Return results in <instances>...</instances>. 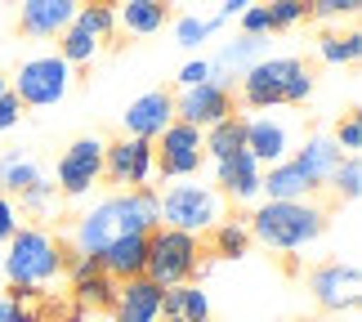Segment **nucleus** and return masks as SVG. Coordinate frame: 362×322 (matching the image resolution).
<instances>
[{
    "label": "nucleus",
    "mask_w": 362,
    "mask_h": 322,
    "mask_svg": "<svg viewBox=\"0 0 362 322\" xmlns=\"http://www.w3.org/2000/svg\"><path fill=\"white\" fill-rule=\"evenodd\" d=\"M246 125V152L255 157L259 166H277V161H291V152L300 144V121L286 117V112H250L242 117Z\"/></svg>",
    "instance_id": "11"
},
{
    "label": "nucleus",
    "mask_w": 362,
    "mask_h": 322,
    "mask_svg": "<svg viewBox=\"0 0 362 322\" xmlns=\"http://www.w3.org/2000/svg\"><path fill=\"white\" fill-rule=\"evenodd\" d=\"M340 144V152L344 157H358V148H362V117L358 112H344L340 117V125H336V134H331Z\"/></svg>",
    "instance_id": "33"
},
{
    "label": "nucleus",
    "mask_w": 362,
    "mask_h": 322,
    "mask_svg": "<svg viewBox=\"0 0 362 322\" xmlns=\"http://www.w3.org/2000/svg\"><path fill=\"white\" fill-rule=\"evenodd\" d=\"M246 229H250V242H259L264 251L296 255V251L313 246L327 233V211L313 197L309 202H259L246 215Z\"/></svg>",
    "instance_id": "3"
},
{
    "label": "nucleus",
    "mask_w": 362,
    "mask_h": 322,
    "mask_svg": "<svg viewBox=\"0 0 362 322\" xmlns=\"http://www.w3.org/2000/svg\"><path fill=\"white\" fill-rule=\"evenodd\" d=\"M291 161L300 166V175L313 184V192L317 188H327L331 184V175L340 171V161H344V152H340V144L331 134H322V130H313V134H304L300 144H296V152H291Z\"/></svg>",
    "instance_id": "19"
},
{
    "label": "nucleus",
    "mask_w": 362,
    "mask_h": 322,
    "mask_svg": "<svg viewBox=\"0 0 362 322\" xmlns=\"http://www.w3.org/2000/svg\"><path fill=\"white\" fill-rule=\"evenodd\" d=\"M117 32L125 36H157L170 23V0H117Z\"/></svg>",
    "instance_id": "22"
},
{
    "label": "nucleus",
    "mask_w": 362,
    "mask_h": 322,
    "mask_svg": "<svg viewBox=\"0 0 362 322\" xmlns=\"http://www.w3.org/2000/svg\"><path fill=\"white\" fill-rule=\"evenodd\" d=\"M264 13H269V32H291L309 18V0H269Z\"/></svg>",
    "instance_id": "30"
},
{
    "label": "nucleus",
    "mask_w": 362,
    "mask_h": 322,
    "mask_svg": "<svg viewBox=\"0 0 362 322\" xmlns=\"http://www.w3.org/2000/svg\"><path fill=\"white\" fill-rule=\"evenodd\" d=\"M86 0H13L18 9V32L32 40H59L67 27H72L76 9Z\"/></svg>",
    "instance_id": "16"
},
{
    "label": "nucleus",
    "mask_w": 362,
    "mask_h": 322,
    "mask_svg": "<svg viewBox=\"0 0 362 322\" xmlns=\"http://www.w3.org/2000/svg\"><path fill=\"white\" fill-rule=\"evenodd\" d=\"M72 81H76V72L59 59V50H40V54H27V59L13 67L9 94L23 108H54L72 94Z\"/></svg>",
    "instance_id": "6"
},
{
    "label": "nucleus",
    "mask_w": 362,
    "mask_h": 322,
    "mask_svg": "<svg viewBox=\"0 0 362 322\" xmlns=\"http://www.w3.org/2000/svg\"><path fill=\"white\" fill-rule=\"evenodd\" d=\"M63 273H67V282H72V300L81 304V309H90V314L112 309L121 282L99 269V255H67Z\"/></svg>",
    "instance_id": "15"
},
{
    "label": "nucleus",
    "mask_w": 362,
    "mask_h": 322,
    "mask_svg": "<svg viewBox=\"0 0 362 322\" xmlns=\"http://www.w3.org/2000/svg\"><path fill=\"white\" fill-rule=\"evenodd\" d=\"M103 179L117 184V192H134V188H152L157 179V152L148 139H107L103 148Z\"/></svg>",
    "instance_id": "10"
},
{
    "label": "nucleus",
    "mask_w": 362,
    "mask_h": 322,
    "mask_svg": "<svg viewBox=\"0 0 362 322\" xmlns=\"http://www.w3.org/2000/svg\"><path fill=\"white\" fill-rule=\"evenodd\" d=\"M161 322H184V318H161Z\"/></svg>",
    "instance_id": "43"
},
{
    "label": "nucleus",
    "mask_w": 362,
    "mask_h": 322,
    "mask_svg": "<svg viewBox=\"0 0 362 322\" xmlns=\"http://www.w3.org/2000/svg\"><path fill=\"white\" fill-rule=\"evenodd\" d=\"M9 309H13V296H0V322L9 318Z\"/></svg>",
    "instance_id": "41"
},
{
    "label": "nucleus",
    "mask_w": 362,
    "mask_h": 322,
    "mask_svg": "<svg viewBox=\"0 0 362 322\" xmlns=\"http://www.w3.org/2000/svg\"><path fill=\"white\" fill-rule=\"evenodd\" d=\"M117 36V9L112 0H86V5L76 9L72 27L59 36V59L72 67H90L99 63V54L107 50V40Z\"/></svg>",
    "instance_id": "8"
},
{
    "label": "nucleus",
    "mask_w": 362,
    "mask_h": 322,
    "mask_svg": "<svg viewBox=\"0 0 362 322\" xmlns=\"http://www.w3.org/2000/svg\"><path fill=\"white\" fill-rule=\"evenodd\" d=\"M238 23H242V36H273V32H269V13H264V5L242 9Z\"/></svg>",
    "instance_id": "37"
},
{
    "label": "nucleus",
    "mask_w": 362,
    "mask_h": 322,
    "mask_svg": "<svg viewBox=\"0 0 362 322\" xmlns=\"http://www.w3.org/2000/svg\"><path fill=\"white\" fill-rule=\"evenodd\" d=\"M219 27H224V18L219 13H211V18H202V13H184V18L175 23V45L184 50H202L206 40H211Z\"/></svg>",
    "instance_id": "29"
},
{
    "label": "nucleus",
    "mask_w": 362,
    "mask_h": 322,
    "mask_svg": "<svg viewBox=\"0 0 362 322\" xmlns=\"http://www.w3.org/2000/svg\"><path fill=\"white\" fill-rule=\"evenodd\" d=\"M18 121H23V103L13 99V94H5V99H0V134H5V130H13Z\"/></svg>",
    "instance_id": "38"
},
{
    "label": "nucleus",
    "mask_w": 362,
    "mask_h": 322,
    "mask_svg": "<svg viewBox=\"0 0 362 322\" xmlns=\"http://www.w3.org/2000/svg\"><path fill=\"white\" fill-rule=\"evenodd\" d=\"M107 314L112 322H161V287L148 277H130L117 287V300Z\"/></svg>",
    "instance_id": "20"
},
{
    "label": "nucleus",
    "mask_w": 362,
    "mask_h": 322,
    "mask_svg": "<svg viewBox=\"0 0 362 322\" xmlns=\"http://www.w3.org/2000/svg\"><path fill=\"white\" fill-rule=\"evenodd\" d=\"M317 81L313 67L296 54H269L250 72L238 76V99L246 112H269V108H304L313 99Z\"/></svg>",
    "instance_id": "2"
},
{
    "label": "nucleus",
    "mask_w": 362,
    "mask_h": 322,
    "mask_svg": "<svg viewBox=\"0 0 362 322\" xmlns=\"http://www.w3.org/2000/svg\"><path fill=\"white\" fill-rule=\"evenodd\" d=\"M67 322H94L90 309H81V304H72V314H67Z\"/></svg>",
    "instance_id": "40"
},
{
    "label": "nucleus",
    "mask_w": 362,
    "mask_h": 322,
    "mask_svg": "<svg viewBox=\"0 0 362 322\" xmlns=\"http://www.w3.org/2000/svg\"><path fill=\"white\" fill-rule=\"evenodd\" d=\"M309 197H313V184L300 175L296 161H277L259 179V202H309Z\"/></svg>",
    "instance_id": "23"
},
{
    "label": "nucleus",
    "mask_w": 362,
    "mask_h": 322,
    "mask_svg": "<svg viewBox=\"0 0 362 322\" xmlns=\"http://www.w3.org/2000/svg\"><path fill=\"white\" fill-rule=\"evenodd\" d=\"M103 148H107L103 134H81V139H72V144L59 152V166H54V188H59L67 202L90 197V188L103 179Z\"/></svg>",
    "instance_id": "9"
},
{
    "label": "nucleus",
    "mask_w": 362,
    "mask_h": 322,
    "mask_svg": "<svg viewBox=\"0 0 362 322\" xmlns=\"http://www.w3.org/2000/svg\"><path fill=\"white\" fill-rule=\"evenodd\" d=\"M224 117H233V90L219 86V81H206V86L175 94V121L192 125V130H211Z\"/></svg>",
    "instance_id": "14"
},
{
    "label": "nucleus",
    "mask_w": 362,
    "mask_h": 322,
    "mask_svg": "<svg viewBox=\"0 0 362 322\" xmlns=\"http://www.w3.org/2000/svg\"><path fill=\"white\" fill-rule=\"evenodd\" d=\"M327 188L336 192V197H344V202H358V197H362V161H358V157H344L340 171L331 175Z\"/></svg>",
    "instance_id": "31"
},
{
    "label": "nucleus",
    "mask_w": 362,
    "mask_h": 322,
    "mask_svg": "<svg viewBox=\"0 0 362 322\" xmlns=\"http://www.w3.org/2000/svg\"><path fill=\"white\" fill-rule=\"evenodd\" d=\"M317 59L331 67H354L362 59V32L349 27V32H322L317 36Z\"/></svg>",
    "instance_id": "28"
},
{
    "label": "nucleus",
    "mask_w": 362,
    "mask_h": 322,
    "mask_svg": "<svg viewBox=\"0 0 362 322\" xmlns=\"http://www.w3.org/2000/svg\"><path fill=\"white\" fill-rule=\"evenodd\" d=\"M309 291L317 300V309L327 314H344V309H358L362 300V269L354 260H327L309 273Z\"/></svg>",
    "instance_id": "13"
},
{
    "label": "nucleus",
    "mask_w": 362,
    "mask_h": 322,
    "mask_svg": "<svg viewBox=\"0 0 362 322\" xmlns=\"http://www.w3.org/2000/svg\"><path fill=\"white\" fill-rule=\"evenodd\" d=\"M259 179H264V166L246 148H238L224 161H215V192L224 202H242V206L259 202Z\"/></svg>",
    "instance_id": "18"
},
{
    "label": "nucleus",
    "mask_w": 362,
    "mask_h": 322,
    "mask_svg": "<svg viewBox=\"0 0 362 322\" xmlns=\"http://www.w3.org/2000/svg\"><path fill=\"white\" fill-rule=\"evenodd\" d=\"M45 179V171L27 157V152H18V148H9L5 157H0V192L5 197H23L32 184H40Z\"/></svg>",
    "instance_id": "25"
},
{
    "label": "nucleus",
    "mask_w": 362,
    "mask_h": 322,
    "mask_svg": "<svg viewBox=\"0 0 362 322\" xmlns=\"http://www.w3.org/2000/svg\"><path fill=\"white\" fill-rule=\"evenodd\" d=\"M157 152V179H197L202 166H206V144H202V130L175 121L165 125L161 139L152 144Z\"/></svg>",
    "instance_id": "12"
},
{
    "label": "nucleus",
    "mask_w": 362,
    "mask_h": 322,
    "mask_svg": "<svg viewBox=\"0 0 362 322\" xmlns=\"http://www.w3.org/2000/svg\"><path fill=\"white\" fill-rule=\"evenodd\" d=\"M161 318H184V322H211V296L197 282L165 287L161 291Z\"/></svg>",
    "instance_id": "24"
},
{
    "label": "nucleus",
    "mask_w": 362,
    "mask_h": 322,
    "mask_svg": "<svg viewBox=\"0 0 362 322\" xmlns=\"http://www.w3.org/2000/svg\"><path fill=\"white\" fill-rule=\"evenodd\" d=\"M362 0H309V18L317 23H340V18H354Z\"/></svg>",
    "instance_id": "32"
},
{
    "label": "nucleus",
    "mask_w": 362,
    "mask_h": 322,
    "mask_svg": "<svg viewBox=\"0 0 362 322\" xmlns=\"http://www.w3.org/2000/svg\"><path fill=\"white\" fill-rule=\"evenodd\" d=\"M255 0H224V9H219V18H238L242 9H250Z\"/></svg>",
    "instance_id": "39"
},
{
    "label": "nucleus",
    "mask_w": 362,
    "mask_h": 322,
    "mask_svg": "<svg viewBox=\"0 0 362 322\" xmlns=\"http://www.w3.org/2000/svg\"><path fill=\"white\" fill-rule=\"evenodd\" d=\"M5 94H9V76H0V99H5Z\"/></svg>",
    "instance_id": "42"
},
{
    "label": "nucleus",
    "mask_w": 362,
    "mask_h": 322,
    "mask_svg": "<svg viewBox=\"0 0 362 322\" xmlns=\"http://www.w3.org/2000/svg\"><path fill=\"white\" fill-rule=\"evenodd\" d=\"M179 90H192V86H206V81H211V59H202V54H197V59H188L184 67H179Z\"/></svg>",
    "instance_id": "35"
},
{
    "label": "nucleus",
    "mask_w": 362,
    "mask_h": 322,
    "mask_svg": "<svg viewBox=\"0 0 362 322\" xmlns=\"http://www.w3.org/2000/svg\"><path fill=\"white\" fill-rule=\"evenodd\" d=\"M54 197H59V188L49 184V179H40V184H32L18 197V211H27V215H45L49 206H54Z\"/></svg>",
    "instance_id": "34"
},
{
    "label": "nucleus",
    "mask_w": 362,
    "mask_h": 322,
    "mask_svg": "<svg viewBox=\"0 0 362 322\" xmlns=\"http://www.w3.org/2000/svg\"><path fill=\"white\" fill-rule=\"evenodd\" d=\"M161 224V197L157 188H134V192H112V197L94 202L86 215L72 224V255H99L117 237L152 233Z\"/></svg>",
    "instance_id": "1"
},
{
    "label": "nucleus",
    "mask_w": 362,
    "mask_h": 322,
    "mask_svg": "<svg viewBox=\"0 0 362 322\" xmlns=\"http://www.w3.org/2000/svg\"><path fill=\"white\" fill-rule=\"evenodd\" d=\"M161 197V224L192 237H206L219 219H228V202L215 192V184H197V179H184V184H170Z\"/></svg>",
    "instance_id": "5"
},
{
    "label": "nucleus",
    "mask_w": 362,
    "mask_h": 322,
    "mask_svg": "<svg viewBox=\"0 0 362 322\" xmlns=\"http://www.w3.org/2000/svg\"><path fill=\"white\" fill-rule=\"evenodd\" d=\"M18 229H23V211H18V202L0 192V246H5Z\"/></svg>",
    "instance_id": "36"
},
{
    "label": "nucleus",
    "mask_w": 362,
    "mask_h": 322,
    "mask_svg": "<svg viewBox=\"0 0 362 322\" xmlns=\"http://www.w3.org/2000/svg\"><path fill=\"white\" fill-rule=\"evenodd\" d=\"M165 125H175V94L170 90H148L121 112V134H130V139L157 144Z\"/></svg>",
    "instance_id": "17"
},
{
    "label": "nucleus",
    "mask_w": 362,
    "mask_h": 322,
    "mask_svg": "<svg viewBox=\"0 0 362 322\" xmlns=\"http://www.w3.org/2000/svg\"><path fill=\"white\" fill-rule=\"evenodd\" d=\"M202 251H211V255L219 260H242L246 251H250V229H246V219H219L211 233H206V246Z\"/></svg>",
    "instance_id": "26"
},
{
    "label": "nucleus",
    "mask_w": 362,
    "mask_h": 322,
    "mask_svg": "<svg viewBox=\"0 0 362 322\" xmlns=\"http://www.w3.org/2000/svg\"><path fill=\"white\" fill-rule=\"evenodd\" d=\"M63 264H67L63 242L49 229H40V224H23L0 251V273L9 277V287L32 291V296L40 287H49L54 277H63Z\"/></svg>",
    "instance_id": "4"
},
{
    "label": "nucleus",
    "mask_w": 362,
    "mask_h": 322,
    "mask_svg": "<svg viewBox=\"0 0 362 322\" xmlns=\"http://www.w3.org/2000/svg\"><path fill=\"white\" fill-rule=\"evenodd\" d=\"M202 255H206V251H202V237L157 224V229L148 233L144 277H148V282H157L161 291L165 287H184V282H192V273L202 269Z\"/></svg>",
    "instance_id": "7"
},
{
    "label": "nucleus",
    "mask_w": 362,
    "mask_h": 322,
    "mask_svg": "<svg viewBox=\"0 0 362 322\" xmlns=\"http://www.w3.org/2000/svg\"><path fill=\"white\" fill-rule=\"evenodd\" d=\"M202 144H206V161H224V157H233L238 148H246V125H242V117L233 112V117L215 121L211 130H202Z\"/></svg>",
    "instance_id": "27"
},
{
    "label": "nucleus",
    "mask_w": 362,
    "mask_h": 322,
    "mask_svg": "<svg viewBox=\"0 0 362 322\" xmlns=\"http://www.w3.org/2000/svg\"><path fill=\"white\" fill-rule=\"evenodd\" d=\"M144 264H148V233H134V237H117L112 246L99 251V269L117 282H130V277H144Z\"/></svg>",
    "instance_id": "21"
}]
</instances>
